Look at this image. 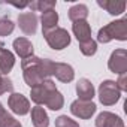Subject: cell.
<instances>
[{
    "label": "cell",
    "mask_w": 127,
    "mask_h": 127,
    "mask_svg": "<svg viewBox=\"0 0 127 127\" xmlns=\"http://www.w3.org/2000/svg\"><path fill=\"white\" fill-rule=\"evenodd\" d=\"M21 67H23L24 81L32 88L52 76L54 61L49 58H39L36 55H32L21 61Z\"/></svg>",
    "instance_id": "cell-1"
},
{
    "label": "cell",
    "mask_w": 127,
    "mask_h": 127,
    "mask_svg": "<svg viewBox=\"0 0 127 127\" xmlns=\"http://www.w3.org/2000/svg\"><path fill=\"white\" fill-rule=\"evenodd\" d=\"M127 40V20L121 18L117 21H112L102 27L97 33V40L100 43H108L111 40Z\"/></svg>",
    "instance_id": "cell-2"
},
{
    "label": "cell",
    "mask_w": 127,
    "mask_h": 127,
    "mask_svg": "<svg viewBox=\"0 0 127 127\" xmlns=\"http://www.w3.org/2000/svg\"><path fill=\"white\" fill-rule=\"evenodd\" d=\"M43 37L48 42L49 48H52L55 51H61L70 45V34L63 27H54V29L45 30Z\"/></svg>",
    "instance_id": "cell-3"
},
{
    "label": "cell",
    "mask_w": 127,
    "mask_h": 127,
    "mask_svg": "<svg viewBox=\"0 0 127 127\" xmlns=\"http://www.w3.org/2000/svg\"><path fill=\"white\" fill-rule=\"evenodd\" d=\"M121 97V91L117 87L115 81L106 79L99 85V100L103 106H112L115 105Z\"/></svg>",
    "instance_id": "cell-4"
},
{
    "label": "cell",
    "mask_w": 127,
    "mask_h": 127,
    "mask_svg": "<svg viewBox=\"0 0 127 127\" xmlns=\"http://www.w3.org/2000/svg\"><path fill=\"white\" fill-rule=\"evenodd\" d=\"M55 90H57L55 82H54L52 79H46V81H43V82H40V84L32 87V88H30V96H32V100H33L37 106H42V105L46 103L49 94H51L52 91H55Z\"/></svg>",
    "instance_id": "cell-5"
},
{
    "label": "cell",
    "mask_w": 127,
    "mask_h": 127,
    "mask_svg": "<svg viewBox=\"0 0 127 127\" xmlns=\"http://www.w3.org/2000/svg\"><path fill=\"white\" fill-rule=\"evenodd\" d=\"M108 67L111 72H114L117 75L127 73V51L123 48L112 51V54L108 60Z\"/></svg>",
    "instance_id": "cell-6"
},
{
    "label": "cell",
    "mask_w": 127,
    "mask_h": 127,
    "mask_svg": "<svg viewBox=\"0 0 127 127\" xmlns=\"http://www.w3.org/2000/svg\"><path fill=\"white\" fill-rule=\"evenodd\" d=\"M8 106L17 115H27L30 112V102L21 93H11L8 99Z\"/></svg>",
    "instance_id": "cell-7"
},
{
    "label": "cell",
    "mask_w": 127,
    "mask_h": 127,
    "mask_svg": "<svg viewBox=\"0 0 127 127\" xmlns=\"http://www.w3.org/2000/svg\"><path fill=\"white\" fill-rule=\"evenodd\" d=\"M96 109H97V106L93 103V100H91V102L75 100V102H72V105H70V112H72L75 117L81 118V120H90V118L94 115Z\"/></svg>",
    "instance_id": "cell-8"
},
{
    "label": "cell",
    "mask_w": 127,
    "mask_h": 127,
    "mask_svg": "<svg viewBox=\"0 0 127 127\" xmlns=\"http://www.w3.org/2000/svg\"><path fill=\"white\" fill-rule=\"evenodd\" d=\"M18 26L26 34H34L37 30V15L34 12H23L18 15Z\"/></svg>",
    "instance_id": "cell-9"
},
{
    "label": "cell",
    "mask_w": 127,
    "mask_h": 127,
    "mask_svg": "<svg viewBox=\"0 0 127 127\" xmlns=\"http://www.w3.org/2000/svg\"><path fill=\"white\" fill-rule=\"evenodd\" d=\"M96 127H124V121L117 114L103 111L96 118Z\"/></svg>",
    "instance_id": "cell-10"
},
{
    "label": "cell",
    "mask_w": 127,
    "mask_h": 127,
    "mask_svg": "<svg viewBox=\"0 0 127 127\" xmlns=\"http://www.w3.org/2000/svg\"><path fill=\"white\" fill-rule=\"evenodd\" d=\"M52 75L60 81V82H70L75 78V70L67 63H54V70Z\"/></svg>",
    "instance_id": "cell-11"
},
{
    "label": "cell",
    "mask_w": 127,
    "mask_h": 127,
    "mask_svg": "<svg viewBox=\"0 0 127 127\" xmlns=\"http://www.w3.org/2000/svg\"><path fill=\"white\" fill-rule=\"evenodd\" d=\"M76 94H78V100L91 102L94 97V87L91 81H88L87 78H81L76 84Z\"/></svg>",
    "instance_id": "cell-12"
},
{
    "label": "cell",
    "mask_w": 127,
    "mask_h": 127,
    "mask_svg": "<svg viewBox=\"0 0 127 127\" xmlns=\"http://www.w3.org/2000/svg\"><path fill=\"white\" fill-rule=\"evenodd\" d=\"M12 46H14L17 55H18L20 58H23V60L33 55V49H34V48H33L32 42H30L27 37H17V39L14 40Z\"/></svg>",
    "instance_id": "cell-13"
},
{
    "label": "cell",
    "mask_w": 127,
    "mask_h": 127,
    "mask_svg": "<svg viewBox=\"0 0 127 127\" xmlns=\"http://www.w3.org/2000/svg\"><path fill=\"white\" fill-rule=\"evenodd\" d=\"M15 64V55L6 49V48H0V75H8Z\"/></svg>",
    "instance_id": "cell-14"
},
{
    "label": "cell",
    "mask_w": 127,
    "mask_h": 127,
    "mask_svg": "<svg viewBox=\"0 0 127 127\" xmlns=\"http://www.w3.org/2000/svg\"><path fill=\"white\" fill-rule=\"evenodd\" d=\"M72 30H73V34L78 39V42H84V40L91 39V27L85 20L84 21H75L72 24Z\"/></svg>",
    "instance_id": "cell-15"
},
{
    "label": "cell",
    "mask_w": 127,
    "mask_h": 127,
    "mask_svg": "<svg viewBox=\"0 0 127 127\" xmlns=\"http://www.w3.org/2000/svg\"><path fill=\"white\" fill-rule=\"evenodd\" d=\"M97 5L103 8L111 15H120L126 11V2H117V0H99Z\"/></svg>",
    "instance_id": "cell-16"
},
{
    "label": "cell",
    "mask_w": 127,
    "mask_h": 127,
    "mask_svg": "<svg viewBox=\"0 0 127 127\" xmlns=\"http://www.w3.org/2000/svg\"><path fill=\"white\" fill-rule=\"evenodd\" d=\"M32 123L34 127H48L49 126V118L46 111L42 106H34L32 108Z\"/></svg>",
    "instance_id": "cell-17"
},
{
    "label": "cell",
    "mask_w": 127,
    "mask_h": 127,
    "mask_svg": "<svg viewBox=\"0 0 127 127\" xmlns=\"http://www.w3.org/2000/svg\"><path fill=\"white\" fill-rule=\"evenodd\" d=\"M40 23H42V30H43V32L57 27L58 14L55 12V9H49V11L42 12V15H40Z\"/></svg>",
    "instance_id": "cell-18"
},
{
    "label": "cell",
    "mask_w": 127,
    "mask_h": 127,
    "mask_svg": "<svg viewBox=\"0 0 127 127\" xmlns=\"http://www.w3.org/2000/svg\"><path fill=\"white\" fill-rule=\"evenodd\" d=\"M88 17V8L82 3H78V5H73L70 9H69V20L70 21H84L85 18Z\"/></svg>",
    "instance_id": "cell-19"
},
{
    "label": "cell",
    "mask_w": 127,
    "mask_h": 127,
    "mask_svg": "<svg viewBox=\"0 0 127 127\" xmlns=\"http://www.w3.org/2000/svg\"><path fill=\"white\" fill-rule=\"evenodd\" d=\"M63 105H64V97H63V94H61L58 90L52 91V93L49 94L46 103H45V106H46L48 109H51V111H60V109L63 108Z\"/></svg>",
    "instance_id": "cell-20"
},
{
    "label": "cell",
    "mask_w": 127,
    "mask_h": 127,
    "mask_svg": "<svg viewBox=\"0 0 127 127\" xmlns=\"http://www.w3.org/2000/svg\"><path fill=\"white\" fill-rule=\"evenodd\" d=\"M79 49L84 55L87 57H91L96 54L97 51V42L93 40V39H88V40H84V42H79Z\"/></svg>",
    "instance_id": "cell-21"
},
{
    "label": "cell",
    "mask_w": 127,
    "mask_h": 127,
    "mask_svg": "<svg viewBox=\"0 0 127 127\" xmlns=\"http://www.w3.org/2000/svg\"><path fill=\"white\" fill-rule=\"evenodd\" d=\"M29 8L32 11H39V12H45L49 9L55 8V2H43V0H36V2L29 3Z\"/></svg>",
    "instance_id": "cell-22"
},
{
    "label": "cell",
    "mask_w": 127,
    "mask_h": 127,
    "mask_svg": "<svg viewBox=\"0 0 127 127\" xmlns=\"http://www.w3.org/2000/svg\"><path fill=\"white\" fill-rule=\"evenodd\" d=\"M15 29V24L9 18H2L0 20V36H9Z\"/></svg>",
    "instance_id": "cell-23"
},
{
    "label": "cell",
    "mask_w": 127,
    "mask_h": 127,
    "mask_svg": "<svg viewBox=\"0 0 127 127\" xmlns=\"http://www.w3.org/2000/svg\"><path fill=\"white\" fill-rule=\"evenodd\" d=\"M55 127H79V124L67 115H60L55 118Z\"/></svg>",
    "instance_id": "cell-24"
},
{
    "label": "cell",
    "mask_w": 127,
    "mask_h": 127,
    "mask_svg": "<svg viewBox=\"0 0 127 127\" xmlns=\"http://www.w3.org/2000/svg\"><path fill=\"white\" fill-rule=\"evenodd\" d=\"M0 127H23V126H21V123L15 117H12L11 114L6 112L3 115V118L0 120Z\"/></svg>",
    "instance_id": "cell-25"
},
{
    "label": "cell",
    "mask_w": 127,
    "mask_h": 127,
    "mask_svg": "<svg viewBox=\"0 0 127 127\" xmlns=\"http://www.w3.org/2000/svg\"><path fill=\"white\" fill-rule=\"evenodd\" d=\"M14 90V84L9 78H2L0 81V96L5 94V93H12Z\"/></svg>",
    "instance_id": "cell-26"
},
{
    "label": "cell",
    "mask_w": 127,
    "mask_h": 127,
    "mask_svg": "<svg viewBox=\"0 0 127 127\" xmlns=\"http://www.w3.org/2000/svg\"><path fill=\"white\" fill-rule=\"evenodd\" d=\"M115 84L120 88V91H127V73L120 75V78H118V81Z\"/></svg>",
    "instance_id": "cell-27"
},
{
    "label": "cell",
    "mask_w": 127,
    "mask_h": 127,
    "mask_svg": "<svg viewBox=\"0 0 127 127\" xmlns=\"http://www.w3.org/2000/svg\"><path fill=\"white\" fill-rule=\"evenodd\" d=\"M6 114V111H5V108H3V105L2 103H0V120H2L3 118V115Z\"/></svg>",
    "instance_id": "cell-28"
},
{
    "label": "cell",
    "mask_w": 127,
    "mask_h": 127,
    "mask_svg": "<svg viewBox=\"0 0 127 127\" xmlns=\"http://www.w3.org/2000/svg\"><path fill=\"white\" fill-rule=\"evenodd\" d=\"M2 78H3V76H2V75H0V81H2Z\"/></svg>",
    "instance_id": "cell-29"
},
{
    "label": "cell",
    "mask_w": 127,
    "mask_h": 127,
    "mask_svg": "<svg viewBox=\"0 0 127 127\" xmlns=\"http://www.w3.org/2000/svg\"><path fill=\"white\" fill-rule=\"evenodd\" d=\"M2 46H3V45H2V43H0V48H2Z\"/></svg>",
    "instance_id": "cell-30"
}]
</instances>
